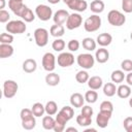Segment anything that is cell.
<instances>
[{
	"mask_svg": "<svg viewBox=\"0 0 132 132\" xmlns=\"http://www.w3.org/2000/svg\"><path fill=\"white\" fill-rule=\"evenodd\" d=\"M0 3H1L0 8H1V9H3V8L5 7V0H0Z\"/></svg>",
	"mask_w": 132,
	"mask_h": 132,
	"instance_id": "51",
	"label": "cell"
},
{
	"mask_svg": "<svg viewBox=\"0 0 132 132\" xmlns=\"http://www.w3.org/2000/svg\"><path fill=\"white\" fill-rule=\"evenodd\" d=\"M121 68L123 71H127V72L132 71V60H130V59L123 60L121 63Z\"/></svg>",
	"mask_w": 132,
	"mask_h": 132,
	"instance_id": "41",
	"label": "cell"
},
{
	"mask_svg": "<svg viewBox=\"0 0 132 132\" xmlns=\"http://www.w3.org/2000/svg\"><path fill=\"white\" fill-rule=\"evenodd\" d=\"M125 73L123 70H114L112 71L111 75H110V78L112 80V82H116V84H121L124 81L125 79Z\"/></svg>",
	"mask_w": 132,
	"mask_h": 132,
	"instance_id": "30",
	"label": "cell"
},
{
	"mask_svg": "<svg viewBox=\"0 0 132 132\" xmlns=\"http://www.w3.org/2000/svg\"><path fill=\"white\" fill-rule=\"evenodd\" d=\"M19 1H22V2H23V0H19Z\"/></svg>",
	"mask_w": 132,
	"mask_h": 132,
	"instance_id": "55",
	"label": "cell"
},
{
	"mask_svg": "<svg viewBox=\"0 0 132 132\" xmlns=\"http://www.w3.org/2000/svg\"><path fill=\"white\" fill-rule=\"evenodd\" d=\"M65 46H66V43L62 38H56L52 43V47L56 52H62L65 48Z\"/></svg>",
	"mask_w": 132,
	"mask_h": 132,
	"instance_id": "35",
	"label": "cell"
},
{
	"mask_svg": "<svg viewBox=\"0 0 132 132\" xmlns=\"http://www.w3.org/2000/svg\"><path fill=\"white\" fill-rule=\"evenodd\" d=\"M117 93V87L113 82H106L103 86V94L107 97H112Z\"/></svg>",
	"mask_w": 132,
	"mask_h": 132,
	"instance_id": "28",
	"label": "cell"
},
{
	"mask_svg": "<svg viewBox=\"0 0 132 132\" xmlns=\"http://www.w3.org/2000/svg\"><path fill=\"white\" fill-rule=\"evenodd\" d=\"M98 99V94L95 90H92L90 89V91L86 92L85 94V100L88 102V103H95Z\"/></svg>",
	"mask_w": 132,
	"mask_h": 132,
	"instance_id": "37",
	"label": "cell"
},
{
	"mask_svg": "<svg viewBox=\"0 0 132 132\" xmlns=\"http://www.w3.org/2000/svg\"><path fill=\"white\" fill-rule=\"evenodd\" d=\"M93 108L91 107V106H89V105H85V106H82L81 107V111H80V113L81 114H84V116H87V117H92L93 116Z\"/></svg>",
	"mask_w": 132,
	"mask_h": 132,
	"instance_id": "46",
	"label": "cell"
},
{
	"mask_svg": "<svg viewBox=\"0 0 132 132\" xmlns=\"http://www.w3.org/2000/svg\"><path fill=\"white\" fill-rule=\"evenodd\" d=\"M35 14L40 21L46 22L53 16V10L50 6L45 4H39L35 8Z\"/></svg>",
	"mask_w": 132,
	"mask_h": 132,
	"instance_id": "7",
	"label": "cell"
},
{
	"mask_svg": "<svg viewBox=\"0 0 132 132\" xmlns=\"http://www.w3.org/2000/svg\"><path fill=\"white\" fill-rule=\"evenodd\" d=\"M123 126L127 132H132V117H127L123 122Z\"/></svg>",
	"mask_w": 132,
	"mask_h": 132,
	"instance_id": "44",
	"label": "cell"
},
{
	"mask_svg": "<svg viewBox=\"0 0 132 132\" xmlns=\"http://www.w3.org/2000/svg\"><path fill=\"white\" fill-rule=\"evenodd\" d=\"M130 38H131V40H132V32H131V34H130Z\"/></svg>",
	"mask_w": 132,
	"mask_h": 132,
	"instance_id": "54",
	"label": "cell"
},
{
	"mask_svg": "<svg viewBox=\"0 0 132 132\" xmlns=\"http://www.w3.org/2000/svg\"><path fill=\"white\" fill-rule=\"evenodd\" d=\"M100 110L112 112V111H113V105H112V103H111L110 101H108V100L102 101L101 104H100Z\"/></svg>",
	"mask_w": 132,
	"mask_h": 132,
	"instance_id": "40",
	"label": "cell"
},
{
	"mask_svg": "<svg viewBox=\"0 0 132 132\" xmlns=\"http://www.w3.org/2000/svg\"><path fill=\"white\" fill-rule=\"evenodd\" d=\"M111 114L112 112H109V111H103V110H100L96 117V124L99 128H105L107 127L108 123H109V120L111 118Z\"/></svg>",
	"mask_w": 132,
	"mask_h": 132,
	"instance_id": "13",
	"label": "cell"
},
{
	"mask_svg": "<svg viewBox=\"0 0 132 132\" xmlns=\"http://www.w3.org/2000/svg\"><path fill=\"white\" fill-rule=\"evenodd\" d=\"M33 112H32V109H29V108H23L20 112V117H21V120H25V119H28V118H31L33 117Z\"/></svg>",
	"mask_w": 132,
	"mask_h": 132,
	"instance_id": "43",
	"label": "cell"
},
{
	"mask_svg": "<svg viewBox=\"0 0 132 132\" xmlns=\"http://www.w3.org/2000/svg\"><path fill=\"white\" fill-rule=\"evenodd\" d=\"M42 67L45 71L52 72L56 68V57L52 53H45L42 57Z\"/></svg>",
	"mask_w": 132,
	"mask_h": 132,
	"instance_id": "12",
	"label": "cell"
},
{
	"mask_svg": "<svg viewBox=\"0 0 132 132\" xmlns=\"http://www.w3.org/2000/svg\"><path fill=\"white\" fill-rule=\"evenodd\" d=\"M89 78H90V75H89V73H88L86 70H80V71H78V72L75 74V79H76V81L79 82V84L88 82Z\"/></svg>",
	"mask_w": 132,
	"mask_h": 132,
	"instance_id": "36",
	"label": "cell"
},
{
	"mask_svg": "<svg viewBox=\"0 0 132 132\" xmlns=\"http://www.w3.org/2000/svg\"><path fill=\"white\" fill-rule=\"evenodd\" d=\"M61 0H47V2H50L51 4H57V3H59Z\"/></svg>",
	"mask_w": 132,
	"mask_h": 132,
	"instance_id": "50",
	"label": "cell"
},
{
	"mask_svg": "<svg viewBox=\"0 0 132 132\" xmlns=\"http://www.w3.org/2000/svg\"><path fill=\"white\" fill-rule=\"evenodd\" d=\"M69 16V13L67 10L65 9H59L57 10L54 15H53V20H54V23L57 24V25H63L64 23H66L67 19Z\"/></svg>",
	"mask_w": 132,
	"mask_h": 132,
	"instance_id": "15",
	"label": "cell"
},
{
	"mask_svg": "<svg viewBox=\"0 0 132 132\" xmlns=\"http://www.w3.org/2000/svg\"><path fill=\"white\" fill-rule=\"evenodd\" d=\"M82 23V18L79 13L77 12H73L71 14H69L67 21H66V28L68 30H74L80 27Z\"/></svg>",
	"mask_w": 132,
	"mask_h": 132,
	"instance_id": "9",
	"label": "cell"
},
{
	"mask_svg": "<svg viewBox=\"0 0 132 132\" xmlns=\"http://www.w3.org/2000/svg\"><path fill=\"white\" fill-rule=\"evenodd\" d=\"M32 112L35 117H41L43 116V113L45 112V108H44V105L40 102H36L32 105Z\"/></svg>",
	"mask_w": 132,
	"mask_h": 132,
	"instance_id": "33",
	"label": "cell"
},
{
	"mask_svg": "<svg viewBox=\"0 0 132 132\" xmlns=\"http://www.w3.org/2000/svg\"><path fill=\"white\" fill-rule=\"evenodd\" d=\"M108 59H109V52L105 47H101V48L96 51V53H95V60L98 63L103 64V63L107 62Z\"/></svg>",
	"mask_w": 132,
	"mask_h": 132,
	"instance_id": "17",
	"label": "cell"
},
{
	"mask_svg": "<svg viewBox=\"0 0 132 132\" xmlns=\"http://www.w3.org/2000/svg\"><path fill=\"white\" fill-rule=\"evenodd\" d=\"M9 19H10V15L8 11L4 9H0V23H7L9 22Z\"/></svg>",
	"mask_w": 132,
	"mask_h": 132,
	"instance_id": "45",
	"label": "cell"
},
{
	"mask_svg": "<svg viewBox=\"0 0 132 132\" xmlns=\"http://www.w3.org/2000/svg\"><path fill=\"white\" fill-rule=\"evenodd\" d=\"M45 82L47 86L56 87L60 84V75L53 71L48 72V74H46V76H45Z\"/></svg>",
	"mask_w": 132,
	"mask_h": 132,
	"instance_id": "22",
	"label": "cell"
},
{
	"mask_svg": "<svg viewBox=\"0 0 132 132\" xmlns=\"http://www.w3.org/2000/svg\"><path fill=\"white\" fill-rule=\"evenodd\" d=\"M81 44H82V47H84L86 51H88V52L95 51V50H96V46H97V42H96L93 38H91V37H86V38H84Z\"/></svg>",
	"mask_w": 132,
	"mask_h": 132,
	"instance_id": "26",
	"label": "cell"
},
{
	"mask_svg": "<svg viewBox=\"0 0 132 132\" xmlns=\"http://www.w3.org/2000/svg\"><path fill=\"white\" fill-rule=\"evenodd\" d=\"M85 103V96H82L80 93H73L70 96V104L74 108L82 107Z\"/></svg>",
	"mask_w": 132,
	"mask_h": 132,
	"instance_id": "16",
	"label": "cell"
},
{
	"mask_svg": "<svg viewBox=\"0 0 132 132\" xmlns=\"http://www.w3.org/2000/svg\"><path fill=\"white\" fill-rule=\"evenodd\" d=\"M129 105H130V107L132 108V97L129 99Z\"/></svg>",
	"mask_w": 132,
	"mask_h": 132,
	"instance_id": "53",
	"label": "cell"
},
{
	"mask_svg": "<svg viewBox=\"0 0 132 132\" xmlns=\"http://www.w3.org/2000/svg\"><path fill=\"white\" fill-rule=\"evenodd\" d=\"M12 41H13V34H11V33H1V35H0V42L1 43L11 44Z\"/></svg>",
	"mask_w": 132,
	"mask_h": 132,
	"instance_id": "38",
	"label": "cell"
},
{
	"mask_svg": "<svg viewBox=\"0 0 132 132\" xmlns=\"http://www.w3.org/2000/svg\"><path fill=\"white\" fill-rule=\"evenodd\" d=\"M125 79H126V81H127V84H128L129 86H132V71H130V72L126 75Z\"/></svg>",
	"mask_w": 132,
	"mask_h": 132,
	"instance_id": "48",
	"label": "cell"
},
{
	"mask_svg": "<svg viewBox=\"0 0 132 132\" xmlns=\"http://www.w3.org/2000/svg\"><path fill=\"white\" fill-rule=\"evenodd\" d=\"M20 18H22V19H23L25 22H27V23H31V22L34 21V19H35V14L33 13V11H32L28 6H26L25 9L23 10L22 14L20 15Z\"/></svg>",
	"mask_w": 132,
	"mask_h": 132,
	"instance_id": "29",
	"label": "cell"
},
{
	"mask_svg": "<svg viewBox=\"0 0 132 132\" xmlns=\"http://www.w3.org/2000/svg\"><path fill=\"white\" fill-rule=\"evenodd\" d=\"M74 116V109L71 106H64L60 109V111L56 116V123L66 125L68 121H70Z\"/></svg>",
	"mask_w": 132,
	"mask_h": 132,
	"instance_id": "1",
	"label": "cell"
},
{
	"mask_svg": "<svg viewBox=\"0 0 132 132\" xmlns=\"http://www.w3.org/2000/svg\"><path fill=\"white\" fill-rule=\"evenodd\" d=\"M37 68V63L34 59H26L23 62V70L26 73H32L36 70Z\"/></svg>",
	"mask_w": 132,
	"mask_h": 132,
	"instance_id": "21",
	"label": "cell"
},
{
	"mask_svg": "<svg viewBox=\"0 0 132 132\" xmlns=\"http://www.w3.org/2000/svg\"><path fill=\"white\" fill-rule=\"evenodd\" d=\"M76 62L82 69H91L95 64V57L89 53L79 54L76 58Z\"/></svg>",
	"mask_w": 132,
	"mask_h": 132,
	"instance_id": "5",
	"label": "cell"
},
{
	"mask_svg": "<svg viewBox=\"0 0 132 132\" xmlns=\"http://www.w3.org/2000/svg\"><path fill=\"white\" fill-rule=\"evenodd\" d=\"M76 123L80 127H88L92 124V117H87L80 113L76 117Z\"/></svg>",
	"mask_w": 132,
	"mask_h": 132,
	"instance_id": "32",
	"label": "cell"
},
{
	"mask_svg": "<svg viewBox=\"0 0 132 132\" xmlns=\"http://www.w3.org/2000/svg\"><path fill=\"white\" fill-rule=\"evenodd\" d=\"M101 27V18L98 14H92L84 22V28L87 32H95Z\"/></svg>",
	"mask_w": 132,
	"mask_h": 132,
	"instance_id": "3",
	"label": "cell"
},
{
	"mask_svg": "<svg viewBox=\"0 0 132 132\" xmlns=\"http://www.w3.org/2000/svg\"><path fill=\"white\" fill-rule=\"evenodd\" d=\"M111 41H112V36L109 33H101L97 36V39H96V42L102 47L109 45Z\"/></svg>",
	"mask_w": 132,
	"mask_h": 132,
	"instance_id": "19",
	"label": "cell"
},
{
	"mask_svg": "<svg viewBox=\"0 0 132 132\" xmlns=\"http://www.w3.org/2000/svg\"><path fill=\"white\" fill-rule=\"evenodd\" d=\"M79 46H80V43H79V41L77 39H71L67 43V47H68V50L70 52H76V51H78Z\"/></svg>",
	"mask_w": 132,
	"mask_h": 132,
	"instance_id": "39",
	"label": "cell"
},
{
	"mask_svg": "<svg viewBox=\"0 0 132 132\" xmlns=\"http://www.w3.org/2000/svg\"><path fill=\"white\" fill-rule=\"evenodd\" d=\"M19 90L18 84L12 79H7L3 84V96L7 99H10L15 96Z\"/></svg>",
	"mask_w": 132,
	"mask_h": 132,
	"instance_id": "8",
	"label": "cell"
},
{
	"mask_svg": "<svg viewBox=\"0 0 132 132\" xmlns=\"http://www.w3.org/2000/svg\"><path fill=\"white\" fill-rule=\"evenodd\" d=\"M5 29L8 33H11V34H22V33H25V31L27 30V27L25 22L21 20H13V21H9L6 24Z\"/></svg>",
	"mask_w": 132,
	"mask_h": 132,
	"instance_id": "2",
	"label": "cell"
},
{
	"mask_svg": "<svg viewBox=\"0 0 132 132\" xmlns=\"http://www.w3.org/2000/svg\"><path fill=\"white\" fill-rule=\"evenodd\" d=\"M117 94L120 98L126 99L131 95V88L129 85H120L117 88Z\"/></svg>",
	"mask_w": 132,
	"mask_h": 132,
	"instance_id": "23",
	"label": "cell"
},
{
	"mask_svg": "<svg viewBox=\"0 0 132 132\" xmlns=\"http://www.w3.org/2000/svg\"><path fill=\"white\" fill-rule=\"evenodd\" d=\"M57 62L58 65L61 67H70L74 63V56L72 55V53L63 52L58 56Z\"/></svg>",
	"mask_w": 132,
	"mask_h": 132,
	"instance_id": "11",
	"label": "cell"
},
{
	"mask_svg": "<svg viewBox=\"0 0 132 132\" xmlns=\"http://www.w3.org/2000/svg\"><path fill=\"white\" fill-rule=\"evenodd\" d=\"M55 124H56V119H54L52 116L47 114L42 118V127L45 130H54Z\"/></svg>",
	"mask_w": 132,
	"mask_h": 132,
	"instance_id": "27",
	"label": "cell"
},
{
	"mask_svg": "<svg viewBox=\"0 0 132 132\" xmlns=\"http://www.w3.org/2000/svg\"><path fill=\"white\" fill-rule=\"evenodd\" d=\"M104 8H105V4L102 0H93L90 4V9L96 14L101 13L104 10Z\"/></svg>",
	"mask_w": 132,
	"mask_h": 132,
	"instance_id": "24",
	"label": "cell"
},
{
	"mask_svg": "<svg viewBox=\"0 0 132 132\" xmlns=\"http://www.w3.org/2000/svg\"><path fill=\"white\" fill-rule=\"evenodd\" d=\"M50 33H51V35H52L53 37L60 38V37H62V36L64 35V33H65V28H64L63 25H57V24H55V25H53V26L51 27Z\"/></svg>",
	"mask_w": 132,
	"mask_h": 132,
	"instance_id": "25",
	"label": "cell"
},
{
	"mask_svg": "<svg viewBox=\"0 0 132 132\" xmlns=\"http://www.w3.org/2000/svg\"><path fill=\"white\" fill-rule=\"evenodd\" d=\"M12 55H13V47L11 44H8V43L0 44V58L1 59L9 58Z\"/></svg>",
	"mask_w": 132,
	"mask_h": 132,
	"instance_id": "18",
	"label": "cell"
},
{
	"mask_svg": "<svg viewBox=\"0 0 132 132\" xmlns=\"http://www.w3.org/2000/svg\"><path fill=\"white\" fill-rule=\"evenodd\" d=\"M63 2L70 9L77 12H82L88 8V3L86 0H63Z\"/></svg>",
	"mask_w": 132,
	"mask_h": 132,
	"instance_id": "10",
	"label": "cell"
},
{
	"mask_svg": "<svg viewBox=\"0 0 132 132\" xmlns=\"http://www.w3.org/2000/svg\"><path fill=\"white\" fill-rule=\"evenodd\" d=\"M44 108H45V112L50 116H54V114H57V111H58V105L55 101H47L46 104L44 105Z\"/></svg>",
	"mask_w": 132,
	"mask_h": 132,
	"instance_id": "34",
	"label": "cell"
},
{
	"mask_svg": "<svg viewBox=\"0 0 132 132\" xmlns=\"http://www.w3.org/2000/svg\"><path fill=\"white\" fill-rule=\"evenodd\" d=\"M64 130H65V125L59 124V123L55 124V127H54V131L55 132H63Z\"/></svg>",
	"mask_w": 132,
	"mask_h": 132,
	"instance_id": "47",
	"label": "cell"
},
{
	"mask_svg": "<svg viewBox=\"0 0 132 132\" xmlns=\"http://www.w3.org/2000/svg\"><path fill=\"white\" fill-rule=\"evenodd\" d=\"M88 86L90 89L92 90H99L102 86H103V80L100 76L98 75H94V76H91L88 80Z\"/></svg>",
	"mask_w": 132,
	"mask_h": 132,
	"instance_id": "20",
	"label": "cell"
},
{
	"mask_svg": "<svg viewBox=\"0 0 132 132\" xmlns=\"http://www.w3.org/2000/svg\"><path fill=\"white\" fill-rule=\"evenodd\" d=\"M34 39H35V43L36 45L43 47L47 44L48 42V31L44 28H37L34 33Z\"/></svg>",
	"mask_w": 132,
	"mask_h": 132,
	"instance_id": "6",
	"label": "cell"
},
{
	"mask_svg": "<svg viewBox=\"0 0 132 132\" xmlns=\"http://www.w3.org/2000/svg\"><path fill=\"white\" fill-rule=\"evenodd\" d=\"M107 21L110 25L116 26V27H120V26H123L125 24L126 16L121 11H119L117 9H112L107 14Z\"/></svg>",
	"mask_w": 132,
	"mask_h": 132,
	"instance_id": "4",
	"label": "cell"
},
{
	"mask_svg": "<svg viewBox=\"0 0 132 132\" xmlns=\"http://www.w3.org/2000/svg\"><path fill=\"white\" fill-rule=\"evenodd\" d=\"M85 132H96V129L95 128H89V129H86Z\"/></svg>",
	"mask_w": 132,
	"mask_h": 132,
	"instance_id": "52",
	"label": "cell"
},
{
	"mask_svg": "<svg viewBox=\"0 0 132 132\" xmlns=\"http://www.w3.org/2000/svg\"><path fill=\"white\" fill-rule=\"evenodd\" d=\"M35 126H36L35 116L28 118V119H25V120H22V127L25 130H32L35 128Z\"/></svg>",
	"mask_w": 132,
	"mask_h": 132,
	"instance_id": "31",
	"label": "cell"
},
{
	"mask_svg": "<svg viewBox=\"0 0 132 132\" xmlns=\"http://www.w3.org/2000/svg\"><path fill=\"white\" fill-rule=\"evenodd\" d=\"M8 6L10 8V10L18 16H20L23 12V10L25 9V7L27 5H25L22 1H19V0H9L8 1Z\"/></svg>",
	"mask_w": 132,
	"mask_h": 132,
	"instance_id": "14",
	"label": "cell"
},
{
	"mask_svg": "<svg viewBox=\"0 0 132 132\" xmlns=\"http://www.w3.org/2000/svg\"><path fill=\"white\" fill-rule=\"evenodd\" d=\"M122 9L127 13H131L132 12V0H122Z\"/></svg>",
	"mask_w": 132,
	"mask_h": 132,
	"instance_id": "42",
	"label": "cell"
},
{
	"mask_svg": "<svg viewBox=\"0 0 132 132\" xmlns=\"http://www.w3.org/2000/svg\"><path fill=\"white\" fill-rule=\"evenodd\" d=\"M65 130H66V132H69V131H73V132H77V129H76V128H74V127H69V128H66Z\"/></svg>",
	"mask_w": 132,
	"mask_h": 132,
	"instance_id": "49",
	"label": "cell"
}]
</instances>
